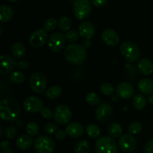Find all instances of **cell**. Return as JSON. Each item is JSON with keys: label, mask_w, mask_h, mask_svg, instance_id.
Returning a JSON list of instances; mask_svg holds the SVG:
<instances>
[{"label": "cell", "mask_w": 153, "mask_h": 153, "mask_svg": "<svg viewBox=\"0 0 153 153\" xmlns=\"http://www.w3.org/2000/svg\"><path fill=\"white\" fill-rule=\"evenodd\" d=\"M20 112V105L16 99L7 97L0 102V116L4 121H14L19 117Z\"/></svg>", "instance_id": "1"}, {"label": "cell", "mask_w": 153, "mask_h": 153, "mask_svg": "<svg viewBox=\"0 0 153 153\" xmlns=\"http://www.w3.org/2000/svg\"><path fill=\"white\" fill-rule=\"evenodd\" d=\"M64 58L73 65H81L86 61L88 52L86 48L78 44L67 45L64 51Z\"/></svg>", "instance_id": "2"}, {"label": "cell", "mask_w": 153, "mask_h": 153, "mask_svg": "<svg viewBox=\"0 0 153 153\" xmlns=\"http://www.w3.org/2000/svg\"><path fill=\"white\" fill-rule=\"evenodd\" d=\"M96 150L97 153H117L118 146L112 137L103 136L96 142Z\"/></svg>", "instance_id": "3"}, {"label": "cell", "mask_w": 153, "mask_h": 153, "mask_svg": "<svg viewBox=\"0 0 153 153\" xmlns=\"http://www.w3.org/2000/svg\"><path fill=\"white\" fill-rule=\"evenodd\" d=\"M34 148L37 153H52L55 150V143L50 136L40 135L34 140Z\"/></svg>", "instance_id": "4"}, {"label": "cell", "mask_w": 153, "mask_h": 153, "mask_svg": "<svg viewBox=\"0 0 153 153\" xmlns=\"http://www.w3.org/2000/svg\"><path fill=\"white\" fill-rule=\"evenodd\" d=\"M120 52L123 56L129 62L137 61L140 57V49L131 41H125L120 45Z\"/></svg>", "instance_id": "5"}, {"label": "cell", "mask_w": 153, "mask_h": 153, "mask_svg": "<svg viewBox=\"0 0 153 153\" xmlns=\"http://www.w3.org/2000/svg\"><path fill=\"white\" fill-rule=\"evenodd\" d=\"M47 83L46 76L40 72H35L30 76V87L36 93L43 94L47 88Z\"/></svg>", "instance_id": "6"}, {"label": "cell", "mask_w": 153, "mask_h": 153, "mask_svg": "<svg viewBox=\"0 0 153 153\" xmlns=\"http://www.w3.org/2000/svg\"><path fill=\"white\" fill-rule=\"evenodd\" d=\"M73 10L78 20H84L91 14L92 8L89 0H75Z\"/></svg>", "instance_id": "7"}, {"label": "cell", "mask_w": 153, "mask_h": 153, "mask_svg": "<svg viewBox=\"0 0 153 153\" xmlns=\"http://www.w3.org/2000/svg\"><path fill=\"white\" fill-rule=\"evenodd\" d=\"M72 112L68 106L61 104L57 106L54 110V118L58 124H65L70 121Z\"/></svg>", "instance_id": "8"}, {"label": "cell", "mask_w": 153, "mask_h": 153, "mask_svg": "<svg viewBox=\"0 0 153 153\" xmlns=\"http://www.w3.org/2000/svg\"><path fill=\"white\" fill-rule=\"evenodd\" d=\"M120 148L126 153H131L135 151L137 146V142L134 136L131 134H125L120 137Z\"/></svg>", "instance_id": "9"}, {"label": "cell", "mask_w": 153, "mask_h": 153, "mask_svg": "<svg viewBox=\"0 0 153 153\" xmlns=\"http://www.w3.org/2000/svg\"><path fill=\"white\" fill-rule=\"evenodd\" d=\"M66 40L65 34L61 32H55L49 38L48 46L52 52H58L64 48Z\"/></svg>", "instance_id": "10"}, {"label": "cell", "mask_w": 153, "mask_h": 153, "mask_svg": "<svg viewBox=\"0 0 153 153\" xmlns=\"http://www.w3.org/2000/svg\"><path fill=\"white\" fill-rule=\"evenodd\" d=\"M49 40L48 34L46 30L37 29L33 32L29 38V44L32 47L40 48L44 46Z\"/></svg>", "instance_id": "11"}, {"label": "cell", "mask_w": 153, "mask_h": 153, "mask_svg": "<svg viewBox=\"0 0 153 153\" xmlns=\"http://www.w3.org/2000/svg\"><path fill=\"white\" fill-rule=\"evenodd\" d=\"M23 107L27 112L31 113L40 112L43 107V103L41 99L36 96L28 97L23 102Z\"/></svg>", "instance_id": "12"}, {"label": "cell", "mask_w": 153, "mask_h": 153, "mask_svg": "<svg viewBox=\"0 0 153 153\" xmlns=\"http://www.w3.org/2000/svg\"><path fill=\"white\" fill-rule=\"evenodd\" d=\"M113 113V109L109 104L103 102L99 104L95 110L96 118L101 122L108 121Z\"/></svg>", "instance_id": "13"}, {"label": "cell", "mask_w": 153, "mask_h": 153, "mask_svg": "<svg viewBox=\"0 0 153 153\" xmlns=\"http://www.w3.org/2000/svg\"><path fill=\"white\" fill-rule=\"evenodd\" d=\"M0 74L5 75L10 73L16 66L14 58L8 55H2L0 58Z\"/></svg>", "instance_id": "14"}, {"label": "cell", "mask_w": 153, "mask_h": 153, "mask_svg": "<svg viewBox=\"0 0 153 153\" xmlns=\"http://www.w3.org/2000/svg\"><path fill=\"white\" fill-rule=\"evenodd\" d=\"M117 94L123 99L131 98L134 93V86L130 82H122L117 87Z\"/></svg>", "instance_id": "15"}, {"label": "cell", "mask_w": 153, "mask_h": 153, "mask_svg": "<svg viewBox=\"0 0 153 153\" xmlns=\"http://www.w3.org/2000/svg\"><path fill=\"white\" fill-rule=\"evenodd\" d=\"M102 40L108 46H115L120 41V36L117 32L111 28H106L102 33Z\"/></svg>", "instance_id": "16"}, {"label": "cell", "mask_w": 153, "mask_h": 153, "mask_svg": "<svg viewBox=\"0 0 153 153\" xmlns=\"http://www.w3.org/2000/svg\"><path fill=\"white\" fill-rule=\"evenodd\" d=\"M79 33L81 37L85 39H91L95 34V27L92 22L84 21L79 26Z\"/></svg>", "instance_id": "17"}, {"label": "cell", "mask_w": 153, "mask_h": 153, "mask_svg": "<svg viewBox=\"0 0 153 153\" xmlns=\"http://www.w3.org/2000/svg\"><path fill=\"white\" fill-rule=\"evenodd\" d=\"M66 132L70 137H80L84 134V127L81 123L78 122H72L69 123L66 127Z\"/></svg>", "instance_id": "18"}, {"label": "cell", "mask_w": 153, "mask_h": 153, "mask_svg": "<svg viewBox=\"0 0 153 153\" xmlns=\"http://www.w3.org/2000/svg\"><path fill=\"white\" fill-rule=\"evenodd\" d=\"M137 68L142 74L149 76L153 72V64L149 58H140L137 62Z\"/></svg>", "instance_id": "19"}, {"label": "cell", "mask_w": 153, "mask_h": 153, "mask_svg": "<svg viewBox=\"0 0 153 153\" xmlns=\"http://www.w3.org/2000/svg\"><path fill=\"white\" fill-rule=\"evenodd\" d=\"M137 88L143 94H152L153 92V81L149 78H143L138 82Z\"/></svg>", "instance_id": "20"}, {"label": "cell", "mask_w": 153, "mask_h": 153, "mask_svg": "<svg viewBox=\"0 0 153 153\" xmlns=\"http://www.w3.org/2000/svg\"><path fill=\"white\" fill-rule=\"evenodd\" d=\"M33 143V140L30 135L22 134L16 139V145L21 150H27L30 148Z\"/></svg>", "instance_id": "21"}, {"label": "cell", "mask_w": 153, "mask_h": 153, "mask_svg": "<svg viewBox=\"0 0 153 153\" xmlns=\"http://www.w3.org/2000/svg\"><path fill=\"white\" fill-rule=\"evenodd\" d=\"M13 9L7 4H2L0 7V20L1 22H7L13 18Z\"/></svg>", "instance_id": "22"}, {"label": "cell", "mask_w": 153, "mask_h": 153, "mask_svg": "<svg viewBox=\"0 0 153 153\" xmlns=\"http://www.w3.org/2000/svg\"><path fill=\"white\" fill-rule=\"evenodd\" d=\"M10 52L13 56L16 58H22L25 55L26 49L23 44L21 42H16L12 45L10 48Z\"/></svg>", "instance_id": "23"}, {"label": "cell", "mask_w": 153, "mask_h": 153, "mask_svg": "<svg viewBox=\"0 0 153 153\" xmlns=\"http://www.w3.org/2000/svg\"><path fill=\"white\" fill-rule=\"evenodd\" d=\"M108 133L111 136L114 138H117L121 136L123 134V128L120 124L117 122L111 123L108 126Z\"/></svg>", "instance_id": "24"}, {"label": "cell", "mask_w": 153, "mask_h": 153, "mask_svg": "<svg viewBox=\"0 0 153 153\" xmlns=\"http://www.w3.org/2000/svg\"><path fill=\"white\" fill-rule=\"evenodd\" d=\"M62 89L59 86L54 85L49 87L46 91V97L50 100H55L61 95Z\"/></svg>", "instance_id": "25"}, {"label": "cell", "mask_w": 153, "mask_h": 153, "mask_svg": "<svg viewBox=\"0 0 153 153\" xmlns=\"http://www.w3.org/2000/svg\"><path fill=\"white\" fill-rule=\"evenodd\" d=\"M90 150H91L90 143L85 140H81L75 144V153H89Z\"/></svg>", "instance_id": "26"}, {"label": "cell", "mask_w": 153, "mask_h": 153, "mask_svg": "<svg viewBox=\"0 0 153 153\" xmlns=\"http://www.w3.org/2000/svg\"><path fill=\"white\" fill-rule=\"evenodd\" d=\"M132 103L136 110H143L146 106V98L143 94H137L133 98Z\"/></svg>", "instance_id": "27"}, {"label": "cell", "mask_w": 153, "mask_h": 153, "mask_svg": "<svg viewBox=\"0 0 153 153\" xmlns=\"http://www.w3.org/2000/svg\"><path fill=\"white\" fill-rule=\"evenodd\" d=\"M58 28L62 32H67L70 30L72 26V20L69 16H63L58 20Z\"/></svg>", "instance_id": "28"}, {"label": "cell", "mask_w": 153, "mask_h": 153, "mask_svg": "<svg viewBox=\"0 0 153 153\" xmlns=\"http://www.w3.org/2000/svg\"><path fill=\"white\" fill-rule=\"evenodd\" d=\"M87 134L91 138H97L100 135L101 130L99 126L95 124H89L86 128Z\"/></svg>", "instance_id": "29"}, {"label": "cell", "mask_w": 153, "mask_h": 153, "mask_svg": "<svg viewBox=\"0 0 153 153\" xmlns=\"http://www.w3.org/2000/svg\"><path fill=\"white\" fill-rule=\"evenodd\" d=\"M9 80H10V82H12L13 83H22V82H23V81L25 80V74H24L22 71L16 70V71L12 72V74L10 75V76H9Z\"/></svg>", "instance_id": "30"}, {"label": "cell", "mask_w": 153, "mask_h": 153, "mask_svg": "<svg viewBox=\"0 0 153 153\" xmlns=\"http://www.w3.org/2000/svg\"><path fill=\"white\" fill-rule=\"evenodd\" d=\"M25 130H26L28 134L30 135V136H37L39 133V130H40V128H39L38 124L36 122H30L26 125Z\"/></svg>", "instance_id": "31"}, {"label": "cell", "mask_w": 153, "mask_h": 153, "mask_svg": "<svg viewBox=\"0 0 153 153\" xmlns=\"http://www.w3.org/2000/svg\"><path fill=\"white\" fill-rule=\"evenodd\" d=\"M142 130V124L139 122L134 121L129 124L128 127V130L131 134H137Z\"/></svg>", "instance_id": "32"}, {"label": "cell", "mask_w": 153, "mask_h": 153, "mask_svg": "<svg viewBox=\"0 0 153 153\" xmlns=\"http://www.w3.org/2000/svg\"><path fill=\"white\" fill-rule=\"evenodd\" d=\"M114 90V87L110 82H104L100 86V91L105 95H111Z\"/></svg>", "instance_id": "33"}, {"label": "cell", "mask_w": 153, "mask_h": 153, "mask_svg": "<svg viewBox=\"0 0 153 153\" xmlns=\"http://www.w3.org/2000/svg\"><path fill=\"white\" fill-rule=\"evenodd\" d=\"M57 24H58V22H57L55 18H48V19L45 21L43 28H44V30H46V32L52 31V30L55 29V27L57 26Z\"/></svg>", "instance_id": "34"}, {"label": "cell", "mask_w": 153, "mask_h": 153, "mask_svg": "<svg viewBox=\"0 0 153 153\" xmlns=\"http://www.w3.org/2000/svg\"><path fill=\"white\" fill-rule=\"evenodd\" d=\"M86 101L90 105H96L100 102V98L97 93L90 92L87 94Z\"/></svg>", "instance_id": "35"}, {"label": "cell", "mask_w": 153, "mask_h": 153, "mask_svg": "<svg viewBox=\"0 0 153 153\" xmlns=\"http://www.w3.org/2000/svg\"><path fill=\"white\" fill-rule=\"evenodd\" d=\"M79 33H78V32L75 29H71L67 31V32L66 33V39H67V41L71 42V43H74L76 40L79 39Z\"/></svg>", "instance_id": "36"}, {"label": "cell", "mask_w": 153, "mask_h": 153, "mask_svg": "<svg viewBox=\"0 0 153 153\" xmlns=\"http://www.w3.org/2000/svg\"><path fill=\"white\" fill-rule=\"evenodd\" d=\"M4 134L7 139H13L16 135V128L13 125L7 126L5 128V130H4Z\"/></svg>", "instance_id": "37"}, {"label": "cell", "mask_w": 153, "mask_h": 153, "mask_svg": "<svg viewBox=\"0 0 153 153\" xmlns=\"http://www.w3.org/2000/svg\"><path fill=\"white\" fill-rule=\"evenodd\" d=\"M43 128H44L45 132L46 134H53L54 133L56 132V130H58V124H55V123L49 122L45 124Z\"/></svg>", "instance_id": "38"}, {"label": "cell", "mask_w": 153, "mask_h": 153, "mask_svg": "<svg viewBox=\"0 0 153 153\" xmlns=\"http://www.w3.org/2000/svg\"><path fill=\"white\" fill-rule=\"evenodd\" d=\"M40 115L42 117L45 118V119H50L52 118V116H54L53 112L50 109L47 107H43L42 110H40Z\"/></svg>", "instance_id": "39"}, {"label": "cell", "mask_w": 153, "mask_h": 153, "mask_svg": "<svg viewBox=\"0 0 153 153\" xmlns=\"http://www.w3.org/2000/svg\"><path fill=\"white\" fill-rule=\"evenodd\" d=\"M16 67L18 69H19V70H27V69H28V68H29V62H28V61H26V60H19V61H18L17 62H16Z\"/></svg>", "instance_id": "40"}, {"label": "cell", "mask_w": 153, "mask_h": 153, "mask_svg": "<svg viewBox=\"0 0 153 153\" xmlns=\"http://www.w3.org/2000/svg\"><path fill=\"white\" fill-rule=\"evenodd\" d=\"M67 134V132H66V130H58V131L55 133V137L57 140L61 141V140H63L66 137V135Z\"/></svg>", "instance_id": "41"}, {"label": "cell", "mask_w": 153, "mask_h": 153, "mask_svg": "<svg viewBox=\"0 0 153 153\" xmlns=\"http://www.w3.org/2000/svg\"><path fill=\"white\" fill-rule=\"evenodd\" d=\"M145 153H153V140H149L144 146Z\"/></svg>", "instance_id": "42"}, {"label": "cell", "mask_w": 153, "mask_h": 153, "mask_svg": "<svg viewBox=\"0 0 153 153\" xmlns=\"http://www.w3.org/2000/svg\"><path fill=\"white\" fill-rule=\"evenodd\" d=\"M91 2L94 6L97 8H101L105 5L108 0H91Z\"/></svg>", "instance_id": "43"}, {"label": "cell", "mask_w": 153, "mask_h": 153, "mask_svg": "<svg viewBox=\"0 0 153 153\" xmlns=\"http://www.w3.org/2000/svg\"><path fill=\"white\" fill-rule=\"evenodd\" d=\"M8 146H9V141L8 140H3L2 142H1V146H0V147H1V149H4V148H8Z\"/></svg>", "instance_id": "44"}, {"label": "cell", "mask_w": 153, "mask_h": 153, "mask_svg": "<svg viewBox=\"0 0 153 153\" xmlns=\"http://www.w3.org/2000/svg\"><path fill=\"white\" fill-rule=\"evenodd\" d=\"M91 45V41L90 39H85V40L84 41V46L85 48H88L90 47Z\"/></svg>", "instance_id": "45"}, {"label": "cell", "mask_w": 153, "mask_h": 153, "mask_svg": "<svg viewBox=\"0 0 153 153\" xmlns=\"http://www.w3.org/2000/svg\"><path fill=\"white\" fill-rule=\"evenodd\" d=\"M1 153H14V152L11 148H6L4 149H1Z\"/></svg>", "instance_id": "46"}, {"label": "cell", "mask_w": 153, "mask_h": 153, "mask_svg": "<svg viewBox=\"0 0 153 153\" xmlns=\"http://www.w3.org/2000/svg\"><path fill=\"white\" fill-rule=\"evenodd\" d=\"M148 101L149 102L150 104H153V94H149V97H148Z\"/></svg>", "instance_id": "47"}, {"label": "cell", "mask_w": 153, "mask_h": 153, "mask_svg": "<svg viewBox=\"0 0 153 153\" xmlns=\"http://www.w3.org/2000/svg\"><path fill=\"white\" fill-rule=\"evenodd\" d=\"M2 134H3V127L2 125H0V137L2 136Z\"/></svg>", "instance_id": "48"}, {"label": "cell", "mask_w": 153, "mask_h": 153, "mask_svg": "<svg viewBox=\"0 0 153 153\" xmlns=\"http://www.w3.org/2000/svg\"><path fill=\"white\" fill-rule=\"evenodd\" d=\"M0 30H1V33H0V35H2V27L1 26H0Z\"/></svg>", "instance_id": "49"}, {"label": "cell", "mask_w": 153, "mask_h": 153, "mask_svg": "<svg viewBox=\"0 0 153 153\" xmlns=\"http://www.w3.org/2000/svg\"><path fill=\"white\" fill-rule=\"evenodd\" d=\"M9 2H12V3H13V2H17L18 0H8Z\"/></svg>", "instance_id": "50"}, {"label": "cell", "mask_w": 153, "mask_h": 153, "mask_svg": "<svg viewBox=\"0 0 153 153\" xmlns=\"http://www.w3.org/2000/svg\"><path fill=\"white\" fill-rule=\"evenodd\" d=\"M24 153H28V152H24Z\"/></svg>", "instance_id": "51"}]
</instances>
